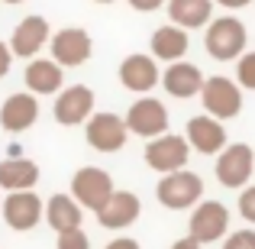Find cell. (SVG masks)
Returning a JSON list of instances; mask_svg holds the SVG:
<instances>
[{"label":"cell","instance_id":"cell-33","mask_svg":"<svg viewBox=\"0 0 255 249\" xmlns=\"http://www.w3.org/2000/svg\"><path fill=\"white\" fill-rule=\"evenodd\" d=\"M0 3H10V6H16V3H23V0H0Z\"/></svg>","mask_w":255,"mask_h":249},{"label":"cell","instance_id":"cell-23","mask_svg":"<svg viewBox=\"0 0 255 249\" xmlns=\"http://www.w3.org/2000/svg\"><path fill=\"white\" fill-rule=\"evenodd\" d=\"M39 181V165L32 159H3L0 162V188L3 191H29Z\"/></svg>","mask_w":255,"mask_h":249},{"label":"cell","instance_id":"cell-14","mask_svg":"<svg viewBox=\"0 0 255 249\" xmlns=\"http://www.w3.org/2000/svg\"><path fill=\"white\" fill-rule=\"evenodd\" d=\"M184 139H187V146H191L194 152H200V156H217V152L226 146V126H223V120L210 117V113H200V117L187 120Z\"/></svg>","mask_w":255,"mask_h":249},{"label":"cell","instance_id":"cell-3","mask_svg":"<svg viewBox=\"0 0 255 249\" xmlns=\"http://www.w3.org/2000/svg\"><path fill=\"white\" fill-rule=\"evenodd\" d=\"M217 181L230 191H239L252 181V172H255V152L252 146L246 143H226L223 149L217 152Z\"/></svg>","mask_w":255,"mask_h":249},{"label":"cell","instance_id":"cell-22","mask_svg":"<svg viewBox=\"0 0 255 249\" xmlns=\"http://www.w3.org/2000/svg\"><path fill=\"white\" fill-rule=\"evenodd\" d=\"M165 6H168V23L187 32L213 19V0H165Z\"/></svg>","mask_w":255,"mask_h":249},{"label":"cell","instance_id":"cell-27","mask_svg":"<svg viewBox=\"0 0 255 249\" xmlns=\"http://www.w3.org/2000/svg\"><path fill=\"white\" fill-rule=\"evenodd\" d=\"M223 249H255V230L249 227V230H236L226 237Z\"/></svg>","mask_w":255,"mask_h":249},{"label":"cell","instance_id":"cell-13","mask_svg":"<svg viewBox=\"0 0 255 249\" xmlns=\"http://www.w3.org/2000/svg\"><path fill=\"white\" fill-rule=\"evenodd\" d=\"M55 120L62 126H78L94 113V91L87 84H71L55 94V107H52Z\"/></svg>","mask_w":255,"mask_h":249},{"label":"cell","instance_id":"cell-4","mask_svg":"<svg viewBox=\"0 0 255 249\" xmlns=\"http://www.w3.org/2000/svg\"><path fill=\"white\" fill-rule=\"evenodd\" d=\"M200 100H204V110L210 117L226 123V120L239 117V110H243V87L226 75H213L204 78V84H200Z\"/></svg>","mask_w":255,"mask_h":249},{"label":"cell","instance_id":"cell-31","mask_svg":"<svg viewBox=\"0 0 255 249\" xmlns=\"http://www.w3.org/2000/svg\"><path fill=\"white\" fill-rule=\"evenodd\" d=\"M213 3H220L223 10H243V6H249L252 0H213Z\"/></svg>","mask_w":255,"mask_h":249},{"label":"cell","instance_id":"cell-15","mask_svg":"<svg viewBox=\"0 0 255 249\" xmlns=\"http://www.w3.org/2000/svg\"><path fill=\"white\" fill-rule=\"evenodd\" d=\"M36 120H39V97L29 91H16L0 104V126L6 133H16L19 136V133L32 130Z\"/></svg>","mask_w":255,"mask_h":249},{"label":"cell","instance_id":"cell-21","mask_svg":"<svg viewBox=\"0 0 255 249\" xmlns=\"http://www.w3.org/2000/svg\"><path fill=\"white\" fill-rule=\"evenodd\" d=\"M42 217H45V224H49L55 233H65V230L81 227L84 207L78 204L71 194H52V198L42 204Z\"/></svg>","mask_w":255,"mask_h":249},{"label":"cell","instance_id":"cell-12","mask_svg":"<svg viewBox=\"0 0 255 249\" xmlns=\"http://www.w3.org/2000/svg\"><path fill=\"white\" fill-rule=\"evenodd\" d=\"M52 29H49V19L39 16V13H32V16H23L16 26H13L10 32V52L13 58H32L39 55V52L45 49V42H49Z\"/></svg>","mask_w":255,"mask_h":249},{"label":"cell","instance_id":"cell-29","mask_svg":"<svg viewBox=\"0 0 255 249\" xmlns=\"http://www.w3.org/2000/svg\"><path fill=\"white\" fill-rule=\"evenodd\" d=\"M10 68H13V52L6 42H0V78L10 75Z\"/></svg>","mask_w":255,"mask_h":249},{"label":"cell","instance_id":"cell-2","mask_svg":"<svg viewBox=\"0 0 255 249\" xmlns=\"http://www.w3.org/2000/svg\"><path fill=\"white\" fill-rule=\"evenodd\" d=\"M155 198L168 211H191L200 198H204V178L191 168H174L165 172L155 185Z\"/></svg>","mask_w":255,"mask_h":249},{"label":"cell","instance_id":"cell-17","mask_svg":"<svg viewBox=\"0 0 255 249\" xmlns=\"http://www.w3.org/2000/svg\"><path fill=\"white\" fill-rule=\"evenodd\" d=\"M139 214H142V201L132 191H117V188H113L107 204L97 211V220L107 230H126V227H132L139 220Z\"/></svg>","mask_w":255,"mask_h":249},{"label":"cell","instance_id":"cell-1","mask_svg":"<svg viewBox=\"0 0 255 249\" xmlns=\"http://www.w3.org/2000/svg\"><path fill=\"white\" fill-rule=\"evenodd\" d=\"M246 42H249V29L239 16L226 13V16H217L207 23L204 45H207V55L217 58V62H236L246 52Z\"/></svg>","mask_w":255,"mask_h":249},{"label":"cell","instance_id":"cell-8","mask_svg":"<svg viewBox=\"0 0 255 249\" xmlns=\"http://www.w3.org/2000/svg\"><path fill=\"white\" fill-rule=\"evenodd\" d=\"M113 194V178L110 172L97 165H84L71 175V198L84 207V211H94L97 214L100 207L107 204V198Z\"/></svg>","mask_w":255,"mask_h":249},{"label":"cell","instance_id":"cell-26","mask_svg":"<svg viewBox=\"0 0 255 249\" xmlns=\"http://www.w3.org/2000/svg\"><path fill=\"white\" fill-rule=\"evenodd\" d=\"M239 214H243L249 224H255V185L239 188Z\"/></svg>","mask_w":255,"mask_h":249},{"label":"cell","instance_id":"cell-16","mask_svg":"<svg viewBox=\"0 0 255 249\" xmlns=\"http://www.w3.org/2000/svg\"><path fill=\"white\" fill-rule=\"evenodd\" d=\"M158 62L145 52H132L120 62V84L132 94H152V87L158 84Z\"/></svg>","mask_w":255,"mask_h":249},{"label":"cell","instance_id":"cell-34","mask_svg":"<svg viewBox=\"0 0 255 249\" xmlns=\"http://www.w3.org/2000/svg\"><path fill=\"white\" fill-rule=\"evenodd\" d=\"M94 3H113V0H94Z\"/></svg>","mask_w":255,"mask_h":249},{"label":"cell","instance_id":"cell-18","mask_svg":"<svg viewBox=\"0 0 255 249\" xmlns=\"http://www.w3.org/2000/svg\"><path fill=\"white\" fill-rule=\"evenodd\" d=\"M158 84L178 100H187V97H197L200 94V84H204V75H200L197 65L191 62H168V68L158 75Z\"/></svg>","mask_w":255,"mask_h":249},{"label":"cell","instance_id":"cell-28","mask_svg":"<svg viewBox=\"0 0 255 249\" xmlns=\"http://www.w3.org/2000/svg\"><path fill=\"white\" fill-rule=\"evenodd\" d=\"M126 3H129L132 10H139V13H155V10L165 6V0H126Z\"/></svg>","mask_w":255,"mask_h":249},{"label":"cell","instance_id":"cell-20","mask_svg":"<svg viewBox=\"0 0 255 249\" xmlns=\"http://www.w3.org/2000/svg\"><path fill=\"white\" fill-rule=\"evenodd\" d=\"M149 49H152L149 55L155 58V62H181V58L187 55V49H191V36H187V29H181V26L165 23L152 32Z\"/></svg>","mask_w":255,"mask_h":249},{"label":"cell","instance_id":"cell-19","mask_svg":"<svg viewBox=\"0 0 255 249\" xmlns=\"http://www.w3.org/2000/svg\"><path fill=\"white\" fill-rule=\"evenodd\" d=\"M23 81L29 87V94H36V97H42V94H58L65 87V68L58 62H52V58L32 55L29 65H26Z\"/></svg>","mask_w":255,"mask_h":249},{"label":"cell","instance_id":"cell-6","mask_svg":"<svg viewBox=\"0 0 255 249\" xmlns=\"http://www.w3.org/2000/svg\"><path fill=\"white\" fill-rule=\"evenodd\" d=\"M49 49H52V62H58L62 68H81L94 55V39L81 26H65V29L49 36Z\"/></svg>","mask_w":255,"mask_h":249},{"label":"cell","instance_id":"cell-32","mask_svg":"<svg viewBox=\"0 0 255 249\" xmlns=\"http://www.w3.org/2000/svg\"><path fill=\"white\" fill-rule=\"evenodd\" d=\"M171 249H200V243H197V240H191V237H184V240H174Z\"/></svg>","mask_w":255,"mask_h":249},{"label":"cell","instance_id":"cell-30","mask_svg":"<svg viewBox=\"0 0 255 249\" xmlns=\"http://www.w3.org/2000/svg\"><path fill=\"white\" fill-rule=\"evenodd\" d=\"M104 249H139L136 240H129V237H120V240H110Z\"/></svg>","mask_w":255,"mask_h":249},{"label":"cell","instance_id":"cell-25","mask_svg":"<svg viewBox=\"0 0 255 249\" xmlns=\"http://www.w3.org/2000/svg\"><path fill=\"white\" fill-rule=\"evenodd\" d=\"M55 249H91V240H87V233L81 230V227H75V230L58 233Z\"/></svg>","mask_w":255,"mask_h":249},{"label":"cell","instance_id":"cell-5","mask_svg":"<svg viewBox=\"0 0 255 249\" xmlns=\"http://www.w3.org/2000/svg\"><path fill=\"white\" fill-rule=\"evenodd\" d=\"M123 123H126V130H129L132 136L155 139V136H162V133H168L171 117H168V107H165L158 97H152V94H142V97H139L136 104L126 110Z\"/></svg>","mask_w":255,"mask_h":249},{"label":"cell","instance_id":"cell-11","mask_svg":"<svg viewBox=\"0 0 255 249\" xmlns=\"http://www.w3.org/2000/svg\"><path fill=\"white\" fill-rule=\"evenodd\" d=\"M0 217L6 220L10 230H32V227L42 220V198L36 191H10L3 201H0Z\"/></svg>","mask_w":255,"mask_h":249},{"label":"cell","instance_id":"cell-10","mask_svg":"<svg viewBox=\"0 0 255 249\" xmlns=\"http://www.w3.org/2000/svg\"><path fill=\"white\" fill-rule=\"evenodd\" d=\"M145 165L155 168L158 175L174 172V168H184L187 159H191V146H187L184 136L178 133H162L155 139H145Z\"/></svg>","mask_w":255,"mask_h":249},{"label":"cell","instance_id":"cell-7","mask_svg":"<svg viewBox=\"0 0 255 249\" xmlns=\"http://www.w3.org/2000/svg\"><path fill=\"white\" fill-rule=\"evenodd\" d=\"M191 220H187V237L204 243H217L226 237V227H230V207L220 204V201H197L191 207Z\"/></svg>","mask_w":255,"mask_h":249},{"label":"cell","instance_id":"cell-9","mask_svg":"<svg viewBox=\"0 0 255 249\" xmlns=\"http://www.w3.org/2000/svg\"><path fill=\"white\" fill-rule=\"evenodd\" d=\"M84 136L87 146L97 152H120L129 139V130H126L123 117L120 113H91L84 120Z\"/></svg>","mask_w":255,"mask_h":249},{"label":"cell","instance_id":"cell-24","mask_svg":"<svg viewBox=\"0 0 255 249\" xmlns=\"http://www.w3.org/2000/svg\"><path fill=\"white\" fill-rule=\"evenodd\" d=\"M236 84L243 91H255V52H243L236 58Z\"/></svg>","mask_w":255,"mask_h":249}]
</instances>
